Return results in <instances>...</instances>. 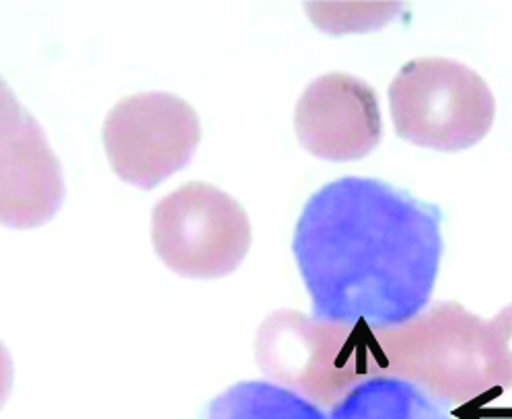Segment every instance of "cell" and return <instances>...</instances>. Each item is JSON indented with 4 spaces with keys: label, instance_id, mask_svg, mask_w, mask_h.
Instances as JSON below:
<instances>
[{
    "label": "cell",
    "instance_id": "cell-1",
    "mask_svg": "<svg viewBox=\"0 0 512 419\" xmlns=\"http://www.w3.org/2000/svg\"><path fill=\"white\" fill-rule=\"evenodd\" d=\"M441 224L438 206L379 179L321 187L292 239L313 317L385 331L422 315L441 268Z\"/></svg>",
    "mask_w": 512,
    "mask_h": 419
},
{
    "label": "cell",
    "instance_id": "cell-2",
    "mask_svg": "<svg viewBox=\"0 0 512 419\" xmlns=\"http://www.w3.org/2000/svg\"><path fill=\"white\" fill-rule=\"evenodd\" d=\"M377 376H397L451 405L484 397L492 385L486 321L459 302H441L406 325L373 331Z\"/></svg>",
    "mask_w": 512,
    "mask_h": 419
},
{
    "label": "cell",
    "instance_id": "cell-3",
    "mask_svg": "<svg viewBox=\"0 0 512 419\" xmlns=\"http://www.w3.org/2000/svg\"><path fill=\"white\" fill-rule=\"evenodd\" d=\"M255 360L278 387L334 407L364 378L377 376L373 329L276 311L260 327Z\"/></svg>",
    "mask_w": 512,
    "mask_h": 419
},
{
    "label": "cell",
    "instance_id": "cell-4",
    "mask_svg": "<svg viewBox=\"0 0 512 419\" xmlns=\"http://www.w3.org/2000/svg\"><path fill=\"white\" fill-rule=\"evenodd\" d=\"M399 138L436 152H459L482 142L496 118L488 83L469 66L447 58H418L389 87Z\"/></svg>",
    "mask_w": 512,
    "mask_h": 419
},
{
    "label": "cell",
    "instance_id": "cell-5",
    "mask_svg": "<svg viewBox=\"0 0 512 419\" xmlns=\"http://www.w3.org/2000/svg\"><path fill=\"white\" fill-rule=\"evenodd\" d=\"M153 245L179 276L225 278L251 247V224L243 206L223 189L192 181L155 206Z\"/></svg>",
    "mask_w": 512,
    "mask_h": 419
},
{
    "label": "cell",
    "instance_id": "cell-6",
    "mask_svg": "<svg viewBox=\"0 0 512 419\" xmlns=\"http://www.w3.org/2000/svg\"><path fill=\"white\" fill-rule=\"evenodd\" d=\"M194 107L169 93H138L107 113L103 146L114 173L130 185L153 189L184 169L200 144Z\"/></svg>",
    "mask_w": 512,
    "mask_h": 419
},
{
    "label": "cell",
    "instance_id": "cell-7",
    "mask_svg": "<svg viewBox=\"0 0 512 419\" xmlns=\"http://www.w3.org/2000/svg\"><path fill=\"white\" fill-rule=\"evenodd\" d=\"M295 132L313 157L334 163L358 161L379 146L383 120L371 85L344 72L313 81L295 109Z\"/></svg>",
    "mask_w": 512,
    "mask_h": 419
},
{
    "label": "cell",
    "instance_id": "cell-8",
    "mask_svg": "<svg viewBox=\"0 0 512 419\" xmlns=\"http://www.w3.org/2000/svg\"><path fill=\"white\" fill-rule=\"evenodd\" d=\"M64 202L58 157L31 113L0 138V224L38 228L54 220Z\"/></svg>",
    "mask_w": 512,
    "mask_h": 419
},
{
    "label": "cell",
    "instance_id": "cell-9",
    "mask_svg": "<svg viewBox=\"0 0 512 419\" xmlns=\"http://www.w3.org/2000/svg\"><path fill=\"white\" fill-rule=\"evenodd\" d=\"M329 419H451V413L410 380L371 376L332 407Z\"/></svg>",
    "mask_w": 512,
    "mask_h": 419
},
{
    "label": "cell",
    "instance_id": "cell-10",
    "mask_svg": "<svg viewBox=\"0 0 512 419\" xmlns=\"http://www.w3.org/2000/svg\"><path fill=\"white\" fill-rule=\"evenodd\" d=\"M204 419H329L319 405L274 383H239L218 395Z\"/></svg>",
    "mask_w": 512,
    "mask_h": 419
},
{
    "label": "cell",
    "instance_id": "cell-11",
    "mask_svg": "<svg viewBox=\"0 0 512 419\" xmlns=\"http://www.w3.org/2000/svg\"><path fill=\"white\" fill-rule=\"evenodd\" d=\"M486 346L492 385L512 389V304L486 321Z\"/></svg>",
    "mask_w": 512,
    "mask_h": 419
},
{
    "label": "cell",
    "instance_id": "cell-12",
    "mask_svg": "<svg viewBox=\"0 0 512 419\" xmlns=\"http://www.w3.org/2000/svg\"><path fill=\"white\" fill-rule=\"evenodd\" d=\"M25 109L9 83L0 76V138H5L25 116Z\"/></svg>",
    "mask_w": 512,
    "mask_h": 419
},
{
    "label": "cell",
    "instance_id": "cell-13",
    "mask_svg": "<svg viewBox=\"0 0 512 419\" xmlns=\"http://www.w3.org/2000/svg\"><path fill=\"white\" fill-rule=\"evenodd\" d=\"M13 376H15L13 358L7 346L0 341V409H3L5 403L9 401V395L13 389Z\"/></svg>",
    "mask_w": 512,
    "mask_h": 419
}]
</instances>
